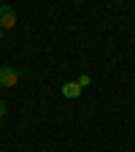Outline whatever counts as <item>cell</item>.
I'll return each instance as SVG.
<instances>
[{
	"mask_svg": "<svg viewBox=\"0 0 135 152\" xmlns=\"http://www.w3.org/2000/svg\"><path fill=\"white\" fill-rule=\"evenodd\" d=\"M25 71L16 68V65H0V87H16L22 82Z\"/></svg>",
	"mask_w": 135,
	"mask_h": 152,
	"instance_id": "1",
	"label": "cell"
},
{
	"mask_svg": "<svg viewBox=\"0 0 135 152\" xmlns=\"http://www.w3.org/2000/svg\"><path fill=\"white\" fill-rule=\"evenodd\" d=\"M16 27V11L14 6H0V30H14Z\"/></svg>",
	"mask_w": 135,
	"mask_h": 152,
	"instance_id": "2",
	"label": "cell"
},
{
	"mask_svg": "<svg viewBox=\"0 0 135 152\" xmlns=\"http://www.w3.org/2000/svg\"><path fill=\"white\" fill-rule=\"evenodd\" d=\"M62 95H65L68 101H76V98L81 95V87H79V82H65V84H62Z\"/></svg>",
	"mask_w": 135,
	"mask_h": 152,
	"instance_id": "3",
	"label": "cell"
},
{
	"mask_svg": "<svg viewBox=\"0 0 135 152\" xmlns=\"http://www.w3.org/2000/svg\"><path fill=\"white\" fill-rule=\"evenodd\" d=\"M76 82H79V87H81V90L92 84V79H89V73H81V76H79V79H76Z\"/></svg>",
	"mask_w": 135,
	"mask_h": 152,
	"instance_id": "4",
	"label": "cell"
},
{
	"mask_svg": "<svg viewBox=\"0 0 135 152\" xmlns=\"http://www.w3.org/2000/svg\"><path fill=\"white\" fill-rule=\"evenodd\" d=\"M6 111H8V106H6V101H0V120L6 117Z\"/></svg>",
	"mask_w": 135,
	"mask_h": 152,
	"instance_id": "5",
	"label": "cell"
},
{
	"mask_svg": "<svg viewBox=\"0 0 135 152\" xmlns=\"http://www.w3.org/2000/svg\"><path fill=\"white\" fill-rule=\"evenodd\" d=\"M0 38H3V30H0Z\"/></svg>",
	"mask_w": 135,
	"mask_h": 152,
	"instance_id": "6",
	"label": "cell"
},
{
	"mask_svg": "<svg viewBox=\"0 0 135 152\" xmlns=\"http://www.w3.org/2000/svg\"><path fill=\"white\" fill-rule=\"evenodd\" d=\"M132 3H135V0H132Z\"/></svg>",
	"mask_w": 135,
	"mask_h": 152,
	"instance_id": "7",
	"label": "cell"
}]
</instances>
